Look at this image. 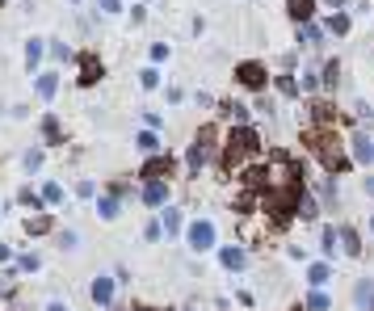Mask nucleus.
<instances>
[{"label":"nucleus","mask_w":374,"mask_h":311,"mask_svg":"<svg viewBox=\"0 0 374 311\" xmlns=\"http://www.w3.org/2000/svg\"><path fill=\"white\" fill-rule=\"evenodd\" d=\"M303 143L311 147V156L319 160V169L333 173V177L357 169V164H353V156H349V143H345L333 126H303Z\"/></svg>","instance_id":"obj_1"},{"label":"nucleus","mask_w":374,"mask_h":311,"mask_svg":"<svg viewBox=\"0 0 374 311\" xmlns=\"http://www.w3.org/2000/svg\"><path fill=\"white\" fill-rule=\"evenodd\" d=\"M261 151H265V143H261V131L252 122L248 126H227L223 151H219V169L223 173H244L252 160H261Z\"/></svg>","instance_id":"obj_2"},{"label":"nucleus","mask_w":374,"mask_h":311,"mask_svg":"<svg viewBox=\"0 0 374 311\" xmlns=\"http://www.w3.org/2000/svg\"><path fill=\"white\" fill-rule=\"evenodd\" d=\"M219 151H223V135H219V126H215V122H202L198 135H194L189 147H185V177L198 181V173H206L210 160H219Z\"/></svg>","instance_id":"obj_3"},{"label":"nucleus","mask_w":374,"mask_h":311,"mask_svg":"<svg viewBox=\"0 0 374 311\" xmlns=\"http://www.w3.org/2000/svg\"><path fill=\"white\" fill-rule=\"evenodd\" d=\"M185 244H189V252H194V256H202V252H215V248H219V227H215V219L198 215V219L185 227Z\"/></svg>","instance_id":"obj_4"},{"label":"nucleus","mask_w":374,"mask_h":311,"mask_svg":"<svg viewBox=\"0 0 374 311\" xmlns=\"http://www.w3.org/2000/svg\"><path fill=\"white\" fill-rule=\"evenodd\" d=\"M232 76H236V84H240V88H248V93H265V88L274 84L270 68H265L261 59H240V64L232 68Z\"/></svg>","instance_id":"obj_5"},{"label":"nucleus","mask_w":374,"mask_h":311,"mask_svg":"<svg viewBox=\"0 0 374 311\" xmlns=\"http://www.w3.org/2000/svg\"><path fill=\"white\" fill-rule=\"evenodd\" d=\"M215 256H219V265H223L227 274H244V270L252 265L248 244H219V248H215Z\"/></svg>","instance_id":"obj_6"},{"label":"nucleus","mask_w":374,"mask_h":311,"mask_svg":"<svg viewBox=\"0 0 374 311\" xmlns=\"http://www.w3.org/2000/svg\"><path fill=\"white\" fill-rule=\"evenodd\" d=\"M169 198H173V181H143V189H139V202L147 206V211H165V206H173Z\"/></svg>","instance_id":"obj_7"},{"label":"nucleus","mask_w":374,"mask_h":311,"mask_svg":"<svg viewBox=\"0 0 374 311\" xmlns=\"http://www.w3.org/2000/svg\"><path fill=\"white\" fill-rule=\"evenodd\" d=\"M76 64H80V76H76V84H80V88H93V84H101V80H105V64L97 59V50H80Z\"/></svg>","instance_id":"obj_8"},{"label":"nucleus","mask_w":374,"mask_h":311,"mask_svg":"<svg viewBox=\"0 0 374 311\" xmlns=\"http://www.w3.org/2000/svg\"><path fill=\"white\" fill-rule=\"evenodd\" d=\"M173 177V156L160 151V156H143V169H139V181H169Z\"/></svg>","instance_id":"obj_9"},{"label":"nucleus","mask_w":374,"mask_h":311,"mask_svg":"<svg viewBox=\"0 0 374 311\" xmlns=\"http://www.w3.org/2000/svg\"><path fill=\"white\" fill-rule=\"evenodd\" d=\"M118 278H110V274H97L93 282H88V299H93V307H114V294H118Z\"/></svg>","instance_id":"obj_10"},{"label":"nucleus","mask_w":374,"mask_h":311,"mask_svg":"<svg viewBox=\"0 0 374 311\" xmlns=\"http://www.w3.org/2000/svg\"><path fill=\"white\" fill-rule=\"evenodd\" d=\"M349 156H353L357 169H370V164H374V139H370L366 131H353V135H349Z\"/></svg>","instance_id":"obj_11"},{"label":"nucleus","mask_w":374,"mask_h":311,"mask_svg":"<svg viewBox=\"0 0 374 311\" xmlns=\"http://www.w3.org/2000/svg\"><path fill=\"white\" fill-rule=\"evenodd\" d=\"M219 118L227 122V126H248V118H252V110L244 106V101H219Z\"/></svg>","instance_id":"obj_12"},{"label":"nucleus","mask_w":374,"mask_h":311,"mask_svg":"<svg viewBox=\"0 0 374 311\" xmlns=\"http://www.w3.org/2000/svg\"><path fill=\"white\" fill-rule=\"evenodd\" d=\"M319 252H324V261H337V256L345 252L341 248V227H333V223L319 227Z\"/></svg>","instance_id":"obj_13"},{"label":"nucleus","mask_w":374,"mask_h":311,"mask_svg":"<svg viewBox=\"0 0 374 311\" xmlns=\"http://www.w3.org/2000/svg\"><path fill=\"white\" fill-rule=\"evenodd\" d=\"M55 93H59V72H38V76H34V97H38V101H46V106H50Z\"/></svg>","instance_id":"obj_14"},{"label":"nucleus","mask_w":374,"mask_h":311,"mask_svg":"<svg viewBox=\"0 0 374 311\" xmlns=\"http://www.w3.org/2000/svg\"><path fill=\"white\" fill-rule=\"evenodd\" d=\"M315 9H319V0H286V17H290L294 26L315 21Z\"/></svg>","instance_id":"obj_15"},{"label":"nucleus","mask_w":374,"mask_h":311,"mask_svg":"<svg viewBox=\"0 0 374 311\" xmlns=\"http://www.w3.org/2000/svg\"><path fill=\"white\" fill-rule=\"evenodd\" d=\"M307 114H311V122H307V126H333V122H337V106H333V101H324V97L311 101Z\"/></svg>","instance_id":"obj_16"},{"label":"nucleus","mask_w":374,"mask_h":311,"mask_svg":"<svg viewBox=\"0 0 374 311\" xmlns=\"http://www.w3.org/2000/svg\"><path fill=\"white\" fill-rule=\"evenodd\" d=\"M118 215H122V198H114L110 189L97 194V219H101V223H114Z\"/></svg>","instance_id":"obj_17"},{"label":"nucleus","mask_w":374,"mask_h":311,"mask_svg":"<svg viewBox=\"0 0 374 311\" xmlns=\"http://www.w3.org/2000/svg\"><path fill=\"white\" fill-rule=\"evenodd\" d=\"M42 147H64V122L55 114H42Z\"/></svg>","instance_id":"obj_18"},{"label":"nucleus","mask_w":374,"mask_h":311,"mask_svg":"<svg viewBox=\"0 0 374 311\" xmlns=\"http://www.w3.org/2000/svg\"><path fill=\"white\" fill-rule=\"evenodd\" d=\"M333 282V261H311L307 265V286L311 290H324Z\"/></svg>","instance_id":"obj_19"},{"label":"nucleus","mask_w":374,"mask_h":311,"mask_svg":"<svg viewBox=\"0 0 374 311\" xmlns=\"http://www.w3.org/2000/svg\"><path fill=\"white\" fill-rule=\"evenodd\" d=\"M353 307L357 311H374V278H357L353 282Z\"/></svg>","instance_id":"obj_20"},{"label":"nucleus","mask_w":374,"mask_h":311,"mask_svg":"<svg viewBox=\"0 0 374 311\" xmlns=\"http://www.w3.org/2000/svg\"><path fill=\"white\" fill-rule=\"evenodd\" d=\"M160 223H165V236H181L185 232V215H181V206H165V211H156Z\"/></svg>","instance_id":"obj_21"},{"label":"nucleus","mask_w":374,"mask_h":311,"mask_svg":"<svg viewBox=\"0 0 374 311\" xmlns=\"http://www.w3.org/2000/svg\"><path fill=\"white\" fill-rule=\"evenodd\" d=\"M274 88H278L286 101H299V97H303V84H299L294 72H278V76H274Z\"/></svg>","instance_id":"obj_22"},{"label":"nucleus","mask_w":374,"mask_h":311,"mask_svg":"<svg viewBox=\"0 0 374 311\" xmlns=\"http://www.w3.org/2000/svg\"><path fill=\"white\" fill-rule=\"evenodd\" d=\"M21 227H26V236H50V232H55V215H50V211H42V215H30Z\"/></svg>","instance_id":"obj_23"},{"label":"nucleus","mask_w":374,"mask_h":311,"mask_svg":"<svg viewBox=\"0 0 374 311\" xmlns=\"http://www.w3.org/2000/svg\"><path fill=\"white\" fill-rule=\"evenodd\" d=\"M319 211H324V202H319L311 189H303V198H299V219H307V223H315L319 219Z\"/></svg>","instance_id":"obj_24"},{"label":"nucleus","mask_w":374,"mask_h":311,"mask_svg":"<svg viewBox=\"0 0 374 311\" xmlns=\"http://www.w3.org/2000/svg\"><path fill=\"white\" fill-rule=\"evenodd\" d=\"M17 202L26 206V211H34V215H42V211H46L42 189H34V185H21V189H17Z\"/></svg>","instance_id":"obj_25"},{"label":"nucleus","mask_w":374,"mask_h":311,"mask_svg":"<svg viewBox=\"0 0 374 311\" xmlns=\"http://www.w3.org/2000/svg\"><path fill=\"white\" fill-rule=\"evenodd\" d=\"M42 202H46V211H55V206H64V202H68V194H64V181H42Z\"/></svg>","instance_id":"obj_26"},{"label":"nucleus","mask_w":374,"mask_h":311,"mask_svg":"<svg viewBox=\"0 0 374 311\" xmlns=\"http://www.w3.org/2000/svg\"><path fill=\"white\" fill-rule=\"evenodd\" d=\"M319 202L333 206V211L341 206V189H337V177H333V173H324V181H319Z\"/></svg>","instance_id":"obj_27"},{"label":"nucleus","mask_w":374,"mask_h":311,"mask_svg":"<svg viewBox=\"0 0 374 311\" xmlns=\"http://www.w3.org/2000/svg\"><path fill=\"white\" fill-rule=\"evenodd\" d=\"M294 34H299V42L303 46H319V42H324V26H315V21H307V26H294Z\"/></svg>","instance_id":"obj_28"},{"label":"nucleus","mask_w":374,"mask_h":311,"mask_svg":"<svg viewBox=\"0 0 374 311\" xmlns=\"http://www.w3.org/2000/svg\"><path fill=\"white\" fill-rule=\"evenodd\" d=\"M135 147H139L143 156H160V151H165V147H160V135H156V131H147V126L135 135Z\"/></svg>","instance_id":"obj_29"},{"label":"nucleus","mask_w":374,"mask_h":311,"mask_svg":"<svg viewBox=\"0 0 374 311\" xmlns=\"http://www.w3.org/2000/svg\"><path fill=\"white\" fill-rule=\"evenodd\" d=\"M46 55L55 59V64H68V59H76V50H72V42H64V38H50V42H46Z\"/></svg>","instance_id":"obj_30"},{"label":"nucleus","mask_w":374,"mask_h":311,"mask_svg":"<svg viewBox=\"0 0 374 311\" xmlns=\"http://www.w3.org/2000/svg\"><path fill=\"white\" fill-rule=\"evenodd\" d=\"M324 30H328L333 38H345V34L353 30V17H349V13H328V21H324Z\"/></svg>","instance_id":"obj_31"},{"label":"nucleus","mask_w":374,"mask_h":311,"mask_svg":"<svg viewBox=\"0 0 374 311\" xmlns=\"http://www.w3.org/2000/svg\"><path fill=\"white\" fill-rule=\"evenodd\" d=\"M341 248H345V256H362L366 248H362V236H357V227H341Z\"/></svg>","instance_id":"obj_32"},{"label":"nucleus","mask_w":374,"mask_h":311,"mask_svg":"<svg viewBox=\"0 0 374 311\" xmlns=\"http://www.w3.org/2000/svg\"><path fill=\"white\" fill-rule=\"evenodd\" d=\"M42 55H46V38H30V42H26V68H30V72H38Z\"/></svg>","instance_id":"obj_33"},{"label":"nucleus","mask_w":374,"mask_h":311,"mask_svg":"<svg viewBox=\"0 0 374 311\" xmlns=\"http://www.w3.org/2000/svg\"><path fill=\"white\" fill-rule=\"evenodd\" d=\"M303 307H307V311H333V294H328V290H307Z\"/></svg>","instance_id":"obj_34"},{"label":"nucleus","mask_w":374,"mask_h":311,"mask_svg":"<svg viewBox=\"0 0 374 311\" xmlns=\"http://www.w3.org/2000/svg\"><path fill=\"white\" fill-rule=\"evenodd\" d=\"M42 164H46V151H42V147H26V151H21V169H26V173H38Z\"/></svg>","instance_id":"obj_35"},{"label":"nucleus","mask_w":374,"mask_h":311,"mask_svg":"<svg viewBox=\"0 0 374 311\" xmlns=\"http://www.w3.org/2000/svg\"><path fill=\"white\" fill-rule=\"evenodd\" d=\"M319 76H324V93H337V84H341V64L328 59L324 68H319Z\"/></svg>","instance_id":"obj_36"},{"label":"nucleus","mask_w":374,"mask_h":311,"mask_svg":"<svg viewBox=\"0 0 374 311\" xmlns=\"http://www.w3.org/2000/svg\"><path fill=\"white\" fill-rule=\"evenodd\" d=\"M55 244H59L64 252H76V244H80V232H76V227H64V232H55Z\"/></svg>","instance_id":"obj_37"},{"label":"nucleus","mask_w":374,"mask_h":311,"mask_svg":"<svg viewBox=\"0 0 374 311\" xmlns=\"http://www.w3.org/2000/svg\"><path fill=\"white\" fill-rule=\"evenodd\" d=\"M252 114L274 118V114H278V101H274V97H265V93H256V101H252Z\"/></svg>","instance_id":"obj_38"},{"label":"nucleus","mask_w":374,"mask_h":311,"mask_svg":"<svg viewBox=\"0 0 374 311\" xmlns=\"http://www.w3.org/2000/svg\"><path fill=\"white\" fill-rule=\"evenodd\" d=\"M160 236H165V223H160V215H151V219L143 223V240H147V244H160Z\"/></svg>","instance_id":"obj_39"},{"label":"nucleus","mask_w":374,"mask_h":311,"mask_svg":"<svg viewBox=\"0 0 374 311\" xmlns=\"http://www.w3.org/2000/svg\"><path fill=\"white\" fill-rule=\"evenodd\" d=\"M38 270H42V256H34V252L17 256V274H38Z\"/></svg>","instance_id":"obj_40"},{"label":"nucleus","mask_w":374,"mask_h":311,"mask_svg":"<svg viewBox=\"0 0 374 311\" xmlns=\"http://www.w3.org/2000/svg\"><path fill=\"white\" fill-rule=\"evenodd\" d=\"M139 88H143V93H151V88H160V72H156V64L139 72Z\"/></svg>","instance_id":"obj_41"},{"label":"nucleus","mask_w":374,"mask_h":311,"mask_svg":"<svg viewBox=\"0 0 374 311\" xmlns=\"http://www.w3.org/2000/svg\"><path fill=\"white\" fill-rule=\"evenodd\" d=\"M147 55H151V64H169L173 46H169V42H151V50H147Z\"/></svg>","instance_id":"obj_42"},{"label":"nucleus","mask_w":374,"mask_h":311,"mask_svg":"<svg viewBox=\"0 0 374 311\" xmlns=\"http://www.w3.org/2000/svg\"><path fill=\"white\" fill-rule=\"evenodd\" d=\"M194 106H198V110H219V101L210 97L206 88H198V93H194Z\"/></svg>","instance_id":"obj_43"},{"label":"nucleus","mask_w":374,"mask_h":311,"mask_svg":"<svg viewBox=\"0 0 374 311\" xmlns=\"http://www.w3.org/2000/svg\"><path fill=\"white\" fill-rule=\"evenodd\" d=\"M76 198L80 202H97V185L93 181H76Z\"/></svg>","instance_id":"obj_44"},{"label":"nucleus","mask_w":374,"mask_h":311,"mask_svg":"<svg viewBox=\"0 0 374 311\" xmlns=\"http://www.w3.org/2000/svg\"><path fill=\"white\" fill-rule=\"evenodd\" d=\"M17 294V282H13V274H0V299H13Z\"/></svg>","instance_id":"obj_45"},{"label":"nucleus","mask_w":374,"mask_h":311,"mask_svg":"<svg viewBox=\"0 0 374 311\" xmlns=\"http://www.w3.org/2000/svg\"><path fill=\"white\" fill-rule=\"evenodd\" d=\"M97 9H101L105 17H118V13H122V0H97Z\"/></svg>","instance_id":"obj_46"},{"label":"nucleus","mask_w":374,"mask_h":311,"mask_svg":"<svg viewBox=\"0 0 374 311\" xmlns=\"http://www.w3.org/2000/svg\"><path fill=\"white\" fill-rule=\"evenodd\" d=\"M353 118L370 126V118H374V106H370V101H357V110H353Z\"/></svg>","instance_id":"obj_47"},{"label":"nucleus","mask_w":374,"mask_h":311,"mask_svg":"<svg viewBox=\"0 0 374 311\" xmlns=\"http://www.w3.org/2000/svg\"><path fill=\"white\" fill-rule=\"evenodd\" d=\"M143 126H147V131H160V126H165V114H156V110H143Z\"/></svg>","instance_id":"obj_48"},{"label":"nucleus","mask_w":374,"mask_h":311,"mask_svg":"<svg viewBox=\"0 0 374 311\" xmlns=\"http://www.w3.org/2000/svg\"><path fill=\"white\" fill-rule=\"evenodd\" d=\"M110 194H114V198H122V202H127V198H135V189H131L127 181H110Z\"/></svg>","instance_id":"obj_49"},{"label":"nucleus","mask_w":374,"mask_h":311,"mask_svg":"<svg viewBox=\"0 0 374 311\" xmlns=\"http://www.w3.org/2000/svg\"><path fill=\"white\" fill-rule=\"evenodd\" d=\"M165 97H169V106H181V101H185V88H181V84H169Z\"/></svg>","instance_id":"obj_50"},{"label":"nucleus","mask_w":374,"mask_h":311,"mask_svg":"<svg viewBox=\"0 0 374 311\" xmlns=\"http://www.w3.org/2000/svg\"><path fill=\"white\" fill-rule=\"evenodd\" d=\"M42 311H72V307H68V299H46Z\"/></svg>","instance_id":"obj_51"},{"label":"nucleus","mask_w":374,"mask_h":311,"mask_svg":"<svg viewBox=\"0 0 374 311\" xmlns=\"http://www.w3.org/2000/svg\"><path fill=\"white\" fill-rule=\"evenodd\" d=\"M143 21H147V9H143V5H135V9H131V26H143Z\"/></svg>","instance_id":"obj_52"},{"label":"nucleus","mask_w":374,"mask_h":311,"mask_svg":"<svg viewBox=\"0 0 374 311\" xmlns=\"http://www.w3.org/2000/svg\"><path fill=\"white\" fill-rule=\"evenodd\" d=\"M9 261H17L13 248H9V244H0V265H9Z\"/></svg>","instance_id":"obj_53"},{"label":"nucleus","mask_w":374,"mask_h":311,"mask_svg":"<svg viewBox=\"0 0 374 311\" xmlns=\"http://www.w3.org/2000/svg\"><path fill=\"white\" fill-rule=\"evenodd\" d=\"M319 5H324V9H333V13H341V9L349 5V0H319Z\"/></svg>","instance_id":"obj_54"},{"label":"nucleus","mask_w":374,"mask_h":311,"mask_svg":"<svg viewBox=\"0 0 374 311\" xmlns=\"http://www.w3.org/2000/svg\"><path fill=\"white\" fill-rule=\"evenodd\" d=\"M236 303L240 307H252V290H236Z\"/></svg>","instance_id":"obj_55"},{"label":"nucleus","mask_w":374,"mask_h":311,"mask_svg":"<svg viewBox=\"0 0 374 311\" xmlns=\"http://www.w3.org/2000/svg\"><path fill=\"white\" fill-rule=\"evenodd\" d=\"M122 311H160V307H147V303H131V307H122Z\"/></svg>","instance_id":"obj_56"},{"label":"nucleus","mask_w":374,"mask_h":311,"mask_svg":"<svg viewBox=\"0 0 374 311\" xmlns=\"http://www.w3.org/2000/svg\"><path fill=\"white\" fill-rule=\"evenodd\" d=\"M362 185H366V194H370V198H374V173H370V177H366V181H362Z\"/></svg>","instance_id":"obj_57"},{"label":"nucleus","mask_w":374,"mask_h":311,"mask_svg":"<svg viewBox=\"0 0 374 311\" xmlns=\"http://www.w3.org/2000/svg\"><path fill=\"white\" fill-rule=\"evenodd\" d=\"M181 311H198V303H185V307H181Z\"/></svg>","instance_id":"obj_58"},{"label":"nucleus","mask_w":374,"mask_h":311,"mask_svg":"<svg viewBox=\"0 0 374 311\" xmlns=\"http://www.w3.org/2000/svg\"><path fill=\"white\" fill-rule=\"evenodd\" d=\"M370 236H374V211H370Z\"/></svg>","instance_id":"obj_59"}]
</instances>
